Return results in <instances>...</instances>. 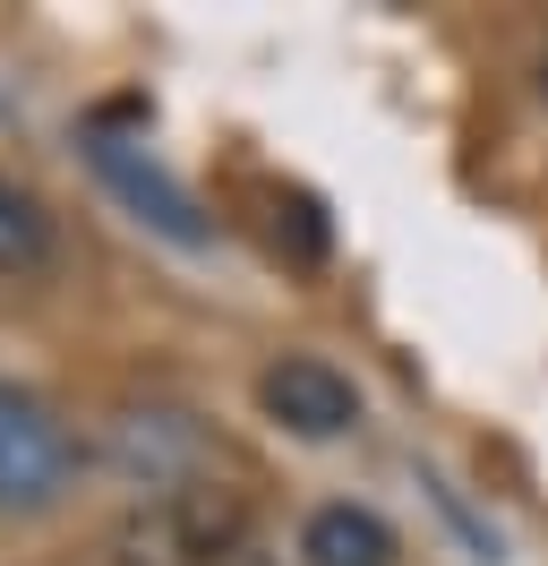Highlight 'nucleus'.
Here are the masks:
<instances>
[{"mask_svg":"<svg viewBox=\"0 0 548 566\" xmlns=\"http://www.w3.org/2000/svg\"><path fill=\"white\" fill-rule=\"evenodd\" d=\"M257 412H266L274 429H292V438H308V447H326V438H351L360 429V387L342 378L335 360L317 353H283L257 369Z\"/></svg>","mask_w":548,"mask_h":566,"instance_id":"nucleus-3","label":"nucleus"},{"mask_svg":"<svg viewBox=\"0 0 548 566\" xmlns=\"http://www.w3.org/2000/svg\"><path fill=\"white\" fill-rule=\"evenodd\" d=\"M77 472H86V447L61 421V403L0 378V515H52L77 490Z\"/></svg>","mask_w":548,"mask_h":566,"instance_id":"nucleus-2","label":"nucleus"},{"mask_svg":"<svg viewBox=\"0 0 548 566\" xmlns=\"http://www.w3.org/2000/svg\"><path fill=\"white\" fill-rule=\"evenodd\" d=\"M301 566H403V532L360 497H326L301 524Z\"/></svg>","mask_w":548,"mask_h":566,"instance_id":"nucleus-6","label":"nucleus"},{"mask_svg":"<svg viewBox=\"0 0 548 566\" xmlns=\"http://www.w3.org/2000/svg\"><path fill=\"white\" fill-rule=\"evenodd\" d=\"M540 77H548V70H540Z\"/></svg>","mask_w":548,"mask_h":566,"instance_id":"nucleus-8","label":"nucleus"},{"mask_svg":"<svg viewBox=\"0 0 548 566\" xmlns=\"http://www.w3.org/2000/svg\"><path fill=\"white\" fill-rule=\"evenodd\" d=\"M86 164H95L103 189H112V198H120V207H129L146 232H164L171 249H205V241H214V223L198 214V198H189V189H180V180H171L137 138L95 129V138H86Z\"/></svg>","mask_w":548,"mask_h":566,"instance_id":"nucleus-4","label":"nucleus"},{"mask_svg":"<svg viewBox=\"0 0 548 566\" xmlns=\"http://www.w3.org/2000/svg\"><path fill=\"white\" fill-rule=\"evenodd\" d=\"M232 541H240V497L214 490V481H189V490L137 497L112 524L103 558L112 566H223Z\"/></svg>","mask_w":548,"mask_h":566,"instance_id":"nucleus-1","label":"nucleus"},{"mask_svg":"<svg viewBox=\"0 0 548 566\" xmlns=\"http://www.w3.org/2000/svg\"><path fill=\"white\" fill-rule=\"evenodd\" d=\"M103 455H112V472H120L137 497H164V490L205 481V472H198V463H205V429L189 421V412H171V403H137V412L112 421Z\"/></svg>","mask_w":548,"mask_h":566,"instance_id":"nucleus-5","label":"nucleus"},{"mask_svg":"<svg viewBox=\"0 0 548 566\" xmlns=\"http://www.w3.org/2000/svg\"><path fill=\"white\" fill-rule=\"evenodd\" d=\"M43 266H52V214H43L34 189H18L0 172V283H27Z\"/></svg>","mask_w":548,"mask_h":566,"instance_id":"nucleus-7","label":"nucleus"}]
</instances>
